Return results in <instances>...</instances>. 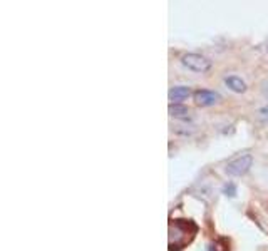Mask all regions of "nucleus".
<instances>
[{"instance_id": "f257e3e1", "label": "nucleus", "mask_w": 268, "mask_h": 251, "mask_svg": "<svg viewBox=\"0 0 268 251\" xmlns=\"http://www.w3.org/2000/svg\"><path fill=\"white\" fill-rule=\"evenodd\" d=\"M251 164H253V156L245 152V154H240L231 161H228L226 172L231 176H243L248 172V169L251 167Z\"/></svg>"}, {"instance_id": "f03ea898", "label": "nucleus", "mask_w": 268, "mask_h": 251, "mask_svg": "<svg viewBox=\"0 0 268 251\" xmlns=\"http://www.w3.org/2000/svg\"><path fill=\"white\" fill-rule=\"evenodd\" d=\"M184 67L191 69L193 72H208L211 69V61H208L206 57L200 56V54H184L181 59Z\"/></svg>"}, {"instance_id": "7ed1b4c3", "label": "nucleus", "mask_w": 268, "mask_h": 251, "mask_svg": "<svg viewBox=\"0 0 268 251\" xmlns=\"http://www.w3.org/2000/svg\"><path fill=\"white\" fill-rule=\"evenodd\" d=\"M195 101L198 105H213L220 101V94L213 92V91H198L195 94Z\"/></svg>"}, {"instance_id": "20e7f679", "label": "nucleus", "mask_w": 268, "mask_h": 251, "mask_svg": "<svg viewBox=\"0 0 268 251\" xmlns=\"http://www.w3.org/2000/svg\"><path fill=\"white\" fill-rule=\"evenodd\" d=\"M188 96H190V87H184V85H178V87L169 91V101H171V104H179L181 101H184Z\"/></svg>"}, {"instance_id": "39448f33", "label": "nucleus", "mask_w": 268, "mask_h": 251, "mask_svg": "<svg viewBox=\"0 0 268 251\" xmlns=\"http://www.w3.org/2000/svg\"><path fill=\"white\" fill-rule=\"evenodd\" d=\"M224 84H226L233 92H245L246 91V84L242 79H240V77H236V76L226 77V79H224Z\"/></svg>"}, {"instance_id": "423d86ee", "label": "nucleus", "mask_w": 268, "mask_h": 251, "mask_svg": "<svg viewBox=\"0 0 268 251\" xmlns=\"http://www.w3.org/2000/svg\"><path fill=\"white\" fill-rule=\"evenodd\" d=\"M169 114L175 117H186L188 116V107L181 104H171L169 105Z\"/></svg>"}, {"instance_id": "0eeeda50", "label": "nucleus", "mask_w": 268, "mask_h": 251, "mask_svg": "<svg viewBox=\"0 0 268 251\" xmlns=\"http://www.w3.org/2000/svg\"><path fill=\"white\" fill-rule=\"evenodd\" d=\"M257 119L260 124L263 126H268V105H265V107L258 109L257 111Z\"/></svg>"}, {"instance_id": "6e6552de", "label": "nucleus", "mask_w": 268, "mask_h": 251, "mask_svg": "<svg viewBox=\"0 0 268 251\" xmlns=\"http://www.w3.org/2000/svg\"><path fill=\"white\" fill-rule=\"evenodd\" d=\"M223 191H224V194H226V196H231V198H233V196L236 194V189H235L233 184H226Z\"/></svg>"}, {"instance_id": "1a4fd4ad", "label": "nucleus", "mask_w": 268, "mask_h": 251, "mask_svg": "<svg viewBox=\"0 0 268 251\" xmlns=\"http://www.w3.org/2000/svg\"><path fill=\"white\" fill-rule=\"evenodd\" d=\"M267 52H268V45H267Z\"/></svg>"}]
</instances>
